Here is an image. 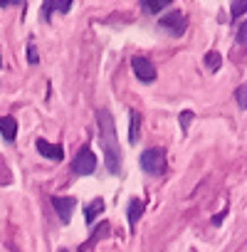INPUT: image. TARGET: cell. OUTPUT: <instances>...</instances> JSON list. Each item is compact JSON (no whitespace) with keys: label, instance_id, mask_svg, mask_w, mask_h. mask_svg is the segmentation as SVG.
Returning a JSON list of instances; mask_svg holds the SVG:
<instances>
[{"label":"cell","instance_id":"1","mask_svg":"<svg viewBox=\"0 0 247 252\" xmlns=\"http://www.w3.org/2000/svg\"><path fill=\"white\" fill-rule=\"evenodd\" d=\"M96 129H99V146L104 151V161L109 173H119L121 168V149H119V136H116V126L114 116L106 109L96 111Z\"/></svg>","mask_w":247,"mask_h":252},{"label":"cell","instance_id":"2","mask_svg":"<svg viewBox=\"0 0 247 252\" xmlns=\"http://www.w3.org/2000/svg\"><path fill=\"white\" fill-rule=\"evenodd\" d=\"M141 168L151 176H161L166 171V151L163 149H149L141 154Z\"/></svg>","mask_w":247,"mask_h":252},{"label":"cell","instance_id":"3","mask_svg":"<svg viewBox=\"0 0 247 252\" xmlns=\"http://www.w3.org/2000/svg\"><path fill=\"white\" fill-rule=\"evenodd\" d=\"M158 28H161L163 32L173 35V37H181V35L185 32V28H188V20H185V15H183L181 10H173V13H166V15L158 20Z\"/></svg>","mask_w":247,"mask_h":252},{"label":"cell","instance_id":"4","mask_svg":"<svg viewBox=\"0 0 247 252\" xmlns=\"http://www.w3.org/2000/svg\"><path fill=\"white\" fill-rule=\"evenodd\" d=\"M72 171H74L77 176H92V173L96 171V156H94V151L82 149V151L77 154L74 163H72Z\"/></svg>","mask_w":247,"mask_h":252},{"label":"cell","instance_id":"5","mask_svg":"<svg viewBox=\"0 0 247 252\" xmlns=\"http://www.w3.org/2000/svg\"><path fill=\"white\" fill-rule=\"evenodd\" d=\"M131 67H134V74H136L141 82H146V84H149V82H154V79H156V67L151 64V60H146V57H139V55H136V57L131 60Z\"/></svg>","mask_w":247,"mask_h":252},{"label":"cell","instance_id":"6","mask_svg":"<svg viewBox=\"0 0 247 252\" xmlns=\"http://www.w3.org/2000/svg\"><path fill=\"white\" fill-rule=\"evenodd\" d=\"M74 205H77L74 198H67V195H52V208L57 210V215H60V220H62L64 225L72 220V210H74Z\"/></svg>","mask_w":247,"mask_h":252},{"label":"cell","instance_id":"7","mask_svg":"<svg viewBox=\"0 0 247 252\" xmlns=\"http://www.w3.org/2000/svg\"><path fill=\"white\" fill-rule=\"evenodd\" d=\"M35 149L40 151V156H45V158H50V161H62V158H64L62 146L50 144V141H45V139H37V141H35Z\"/></svg>","mask_w":247,"mask_h":252},{"label":"cell","instance_id":"8","mask_svg":"<svg viewBox=\"0 0 247 252\" xmlns=\"http://www.w3.org/2000/svg\"><path fill=\"white\" fill-rule=\"evenodd\" d=\"M0 134H3L5 141H15V134H18V124L13 116H0Z\"/></svg>","mask_w":247,"mask_h":252},{"label":"cell","instance_id":"9","mask_svg":"<svg viewBox=\"0 0 247 252\" xmlns=\"http://www.w3.org/2000/svg\"><path fill=\"white\" fill-rule=\"evenodd\" d=\"M69 8H72V0H57V3H45V5H42V18L50 20V10H55V13H67Z\"/></svg>","mask_w":247,"mask_h":252},{"label":"cell","instance_id":"10","mask_svg":"<svg viewBox=\"0 0 247 252\" xmlns=\"http://www.w3.org/2000/svg\"><path fill=\"white\" fill-rule=\"evenodd\" d=\"M168 5H171V0H141V10L149 13V15H156Z\"/></svg>","mask_w":247,"mask_h":252},{"label":"cell","instance_id":"11","mask_svg":"<svg viewBox=\"0 0 247 252\" xmlns=\"http://www.w3.org/2000/svg\"><path fill=\"white\" fill-rule=\"evenodd\" d=\"M104 210V200L101 198H96V200H92L89 205H87V210H84V222L87 225H92L94 220H96V215Z\"/></svg>","mask_w":247,"mask_h":252},{"label":"cell","instance_id":"12","mask_svg":"<svg viewBox=\"0 0 247 252\" xmlns=\"http://www.w3.org/2000/svg\"><path fill=\"white\" fill-rule=\"evenodd\" d=\"M139 129H141L139 111H134V109H131V126H129V144H131V146L139 141Z\"/></svg>","mask_w":247,"mask_h":252},{"label":"cell","instance_id":"13","mask_svg":"<svg viewBox=\"0 0 247 252\" xmlns=\"http://www.w3.org/2000/svg\"><path fill=\"white\" fill-rule=\"evenodd\" d=\"M141 213H144V200L134 198V200L129 203V225H131V227L136 225V220L141 218Z\"/></svg>","mask_w":247,"mask_h":252},{"label":"cell","instance_id":"14","mask_svg":"<svg viewBox=\"0 0 247 252\" xmlns=\"http://www.w3.org/2000/svg\"><path fill=\"white\" fill-rule=\"evenodd\" d=\"M220 64H222L220 52H208V55H205V67H208V69L217 72V69H220Z\"/></svg>","mask_w":247,"mask_h":252},{"label":"cell","instance_id":"15","mask_svg":"<svg viewBox=\"0 0 247 252\" xmlns=\"http://www.w3.org/2000/svg\"><path fill=\"white\" fill-rule=\"evenodd\" d=\"M235 99H237V106H240V109H247V84L237 87V92H235Z\"/></svg>","mask_w":247,"mask_h":252},{"label":"cell","instance_id":"16","mask_svg":"<svg viewBox=\"0 0 247 252\" xmlns=\"http://www.w3.org/2000/svg\"><path fill=\"white\" fill-rule=\"evenodd\" d=\"M230 10H232V18L245 15V10H247V0H237V3H232V5H230Z\"/></svg>","mask_w":247,"mask_h":252},{"label":"cell","instance_id":"17","mask_svg":"<svg viewBox=\"0 0 247 252\" xmlns=\"http://www.w3.org/2000/svg\"><path fill=\"white\" fill-rule=\"evenodd\" d=\"M237 42H240V45H247V23L240 25V30H237Z\"/></svg>","mask_w":247,"mask_h":252},{"label":"cell","instance_id":"18","mask_svg":"<svg viewBox=\"0 0 247 252\" xmlns=\"http://www.w3.org/2000/svg\"><path fill=\"white\" fill-rule=\"evenodd\" d=\"M190 119H193V114H190V111H183V116H181V124H183V131L188 129V124H190Z\"/></svg>","mask_w":247,"mask_h":252},{"label":"cell","instance_id":"19","mask_svg":"<svg viewBox=\"0 0 247 252\" xmlns=\"http://www.w3.org/2000/svg\"><path fill=\"white\" fill-rule=\"evenodd\" d=\"M28 52H30V55H28V60H30L32 64H35V62H37V55H35V47L30 45V47H28Z\"/></svg>","mask_w":247,"mask_h":252},{"label":"cell","instance_id":"20","mask_svg":"<svg viewBox=\"0 0 247 252\" xmlns=\"http://www.w3.org/2000/svg\"><path fill=\"white\" fill-rule=\"evenodd\" d=\"M60 252H67V250H60Z\"/></svg>","mask_w":247,"mask_h":252},{"label":"cell","instance_id":"21","mask_svg":"<svg viewBox=\"0 0 247 252\" xmlns=\"http://www.w3.org/2000/svg\"><path fill=\"white\" fill-rule=\"evenodd\" d=\"M0 64H3V60H0Z\"/></svg>","mask_w":247,"mask_h":252}]
</instances>
